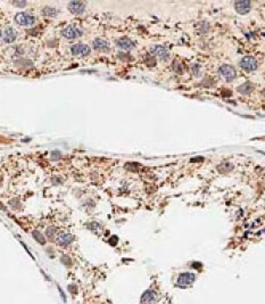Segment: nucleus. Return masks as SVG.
<instances>
[{"instance_id": "obj_24", "label": "nucleus", "mask_w": 265, "mask_h": 304, "mask_svg": "<svg viewBox=\"0 0 265 304\" xmlns=\"http://www.w3.org/2000/svg\"><path fill=\"white\" fill-rule=\"evenodd\" d=\"M68 291L72 293V294H74V295H76V294H78V287H76V285H74V284L68 285Z\"/></svg>"}, {"instance_id": "obj_2", "label": "nucleus", "mask_w": 265, "mask_h": 304, "mask_svg": "<svg viewBox=\"0 0 265 304\" xmlns=\"http://www.w3.org/2000/svg\"><path fill=\"white\" fill-rule=\"evenodd\" d=\"M15 22L21 26H31L35 23V18L27 13H18L15 16Z\"/></svg>"}, {"instance_id": "obj_3", "label": "nucleus", "mask_w": 265, "mask_h": 304, "mask_svg": "<svg viewBox=\"0 0 265 304\" xmlns=\"http://www.w3.org/2000/svg\"><path fill=\"white\" fill-rule=\"evenodd\" d=\"M240 67L246 72H253L258 67V63L252 56H246L240 61Z\"/></svg>"}, {"instance_id": "obj_4", "label": "nucleus", "mask_w": 265, "mask_h": 304, "mask_svg": "<svg viewBox=\"0 0 265 304\" xmlns=\"http://www.w3.org/2000/svg\"><path fill=\"white\" fill-rule=\"evenodd\" d=\"M219 74L222 77V78H224L226 81H232V80L236 79V77H237V73H236V71H234V68L232 66H230V65H221V66L219 67Z\"/></svg>"}, {"instance_id": "obj_28", "label": "nucleus", "mask_w": 265, "mask_h": 304, "mask_svg": "<svg viewBox=\"0 0 265 304\" xmlns=\"http://www.w3.org/2000/svg\"><path fill=\"white\" fill-rule=\"evenodd\" d=\"M201 266H203V264L199 263V262H194L192 263V268H195V269H200Z\"/></svg>"}, {"instance_id": "obj_32", "label": "nucleus", "mask_w": 265, "mask_h": 304, "mask_svg": "<svg viewBox=\"0 0 265 304\" xmlns=\"http://www.w3.org/2000/svg\"><path fill=\"white\" fill-rule=\"evenodd\" d=\"M264 108H265V106H264Z\"/></svg>"}, {"instance_id": "obj_17", "label": "nucleus", "mask_w": 265, "mask_h": 304, "mask_svg": "<svg viewBox=\"0 0 265 304\" xmlns=\"http://www.w3.org/2000/svg\"><path fill=\"white\" fill-rule=\"evenodd\" d=\"M233 169V165L231 163H222L221 165L217 166V171L221 173H228Z\"/></svg>"}, {"instance_id": "obj_19", "label": "nucleus", "mask_w": 265, "mask_h": 304, "mask_svg": "<svg viewBox=\"0 0 265 304\" xmlns=\"http://www.w3.org/2000/svg\"><path fill=\"white\" fill-rule=\"evenodd\" d=\"M197 30H198L200 33H206L210 31V25L208 23L206 22H200L198 25H197Z\"/></svg>"}, {"instance_id": "obj_1", "label": "nucleus", "mask_w": 265, "mask_h": 304, "mask_svg": "<svg viewBox=\"0 0 265 304\" xmlns=\"http://www.w3.org/2000/svg\"><path fill=\"white\" fill-rule=\"evenodd\" d=\"M196 280V275L192 273V272H182L179 275V278H178V286L181 287V288H186V287H189L191 286V284Z\"/></svg>"}, {"instance_id": "obj_13", "label": "nucleus", "mask_w": 265, "mask_h": 304, "mask_svg": "<svg viewBox=\"0 0 265 304\" xmlns=\"http://www.w3.org/2000/svg\"><path fill=\"white\" fill-rule=\"evenodd\" d=\"M92 46L96 50H99V51H107L109 49V43L101 38H97L93 40Z\"/></svg>"}, {"instance_id": "obj_21", "label": "nucleus", "mask_w": 265, "mask_h": 304, "mask_svg": "<svg viewBox=\"0 0 265 304\" xmlns=\"http://www.w3.org/2000/svg\"><path fill=\"white\" fill-rule=\"evenodd\" d=\"M55 232H56V229H55L53 227H49V228L46 230V236L49 238V240H53Z\"/></svg>"}, {"instance_id": "obj_15", "label": "nucleus", "mask_w": 265, "mask_h": 304, "mask_svg": "<svg viewBox=\"0 0 265 304\" xmlns=\"http://www.w3.org/2000/svg\"><path fill=\"white\" fill-rule=\"evenodd\" d=\"M253 89H254V86L250 82H246V83L241 84L240 87H238V91L241 95H249L253 91Z\"/></svg>"}, {"instance_id": "obj_12", "label": "nucleus", "mask_w": 265, "mask_h": 304, "mask_svg": "<svg viewBox=\"0 0 265 304\" xmlns=\"http://www.w3.org/2000/svg\"><path fill=\"white\" fill-rule=\"evenodd\" d=\"M116 45L122 50H131L134 48V42L129 38H121V39L117 40Z\"/></svg>"}, {"instance_id": "obj_7", "label": "nucleus", "mask_w": 265, "mask_h": 304, "mask_svg": "<svg viewBox=\"0 0 265 304\" xmlns=\"http://www.w3.org/2000/svg\"><path fill=\"white\" fill-rule=\"evenodd\" d=\"M150 53L153 54L154 56H157L162 61H167L169 57H170L169 50L165 47H163V46H157V45L151 46L150 47Z\"/></svg>"}, {"instance_id": "obj_5", "label": "nucleus", "mask_w": 265, "mask_h": 304, "mask_svg": "<svg viewBox=\"0 0 265 304\" xmlns=\"http://www.w3.org/2000/svg\"><path fill=\"white\" fill-rule=\"evenodd\" d=\"M62 34H63V37H65L66 39H78V38H81V37H82L83 32H82V30L79 29V27L71 26V25H69V26L65 27V29L63 30Z\"/></svg>"}, {"instance_id": "obj_27", "label": "nucleus", "mask_w": 265, "mask_h": 304, "mask_svg": "<svg viewBox=\"0 0 265 304\" xmlns=\"http://www.w3.org/2000/svg\"><path fill=\"white\" fill-rule=\"evenodd\" d=\"M109 244H110L112 246H115V245L117 244V237H116V236H113V237L109 239Z\"/></svg>"}, {"instance_id": "obj_10", "label": "nucleus", "mask_w": 265, "mask_h": 304, "mask_svg": "<svg viewBox=\"0 0 265 304\" xmlns=\"http://www.w3.org/2000/svg\"><path fill=\"white\" fill-rule=\"evenodd\" d=\"M252 3L247 0H240V1H236L234 2V9L238 12L239 14H247L250 10Z\"/></svg>"}, {"instance_id": "obj_16", "label": "nucleus", "mask_w": 265, "mask_h": 304, "mask_svg": "<svg viewBox=\"0 0 265 304\" xmlns=\"http://www.w3.org/2000/svg\"><path fill=\"white\" fill-rule=\"evenodd\" d=\"M41 13H42V15H44L47 17H56L58 15L57 9H55L53 7H44V8H42Z\"/></svg>"}, {"instance_id": "obj_6", "label": "nucleus", "mask_w": 265, "mask_h": 304, "mask_svg": "<svg viewBox=\"0 0 265 304\" xmlns=\"http://www.w3.org/2000/svg\"><path fill=\"white\" fill-rule=\"evenodd\" d=\"M69 50H71V54L74 55V56H88L91 53L90 47L87 46V45H82V43L73 45Z\"/></svg>"}, {"instance_id": "obj_23", "label": "nucleus", "mask_w": 265, "mask_h": 304, "mask_svg": "<svg viewBox=\"0 0 265 304\" xmlns=\"http://www.w3.org/2000/svg\"><path fill=\"white\" fill-rule=\"evenodd\" d=\"M146 62H147V65H149V66H155V64H156V61H155V58H154L153 56H148Z\"/></svg>"}, {"instance_id": "obj_31", "label": "nucleus", "mask_w": 265, "mask_h": 304, "mask_svg": "<svg viewBox=\"0 0 265 304\" xmlns=\"http://www.w3.org/2000/svg\"><path fill=\"white\" fill-rule=\"evenodd\" d=\"M263 93H264V95H265V89H264V90H263Z\"/></svg>"}, {"instance_id": "obj_25", "label": "nucleus", "mask_w": 265, "mask_h": 304, "mask_svg": "<svg viewBox=\"0 0 265 304\" xmlns=\"http://www.w3.org/2000/svg\"><path fill=\"white\" fill-rule=\"evenodd\" d=\"M199 65L198 64H192V66H191V71H192V74H195V75H198L199 74Z\"/></svg>"}, {"instance_id": "obj_14", "label": "nucleus", "mask_w": 265, "mask_h": 304, "mask_svg": "<svg viewBox=\"0 0 265 304\" xmlns=\"http://www.w3.org/2000/svg\"><path fill=\"white\" fill-rule=\"evenodd\" d=\"M73 239H74V237H73L72 235H69V234H63V235H60L59 237L57 238V244H58L59 246H62V247H66V246H68V245L73 241Z\"/></svg>"}, {"instance_id": "obj_18", "label": "nucleus", "mask_w": 265, "mask_h": 304, "mask_svg": "<svg viewBox=\"0 0 265 304\" xmlns=\"http://www.w3.org/2000/svg\"><path fill=\"white\" fill-rule=\"evenodd\" d=\"M32 236H33V238H34L39 244H41V245H44V244H46V239H44L43 235H42L40 231L34 230V231L32 232Z\"/></svg>"}, {"instance_id": "obj_8", "label": "nucleus", "mask_w": 265, "mask_h": 304, "mask_svg": "<svg viewBox=\"0 0 265 304\" xmlns=\"http://www.w3.org/2000/svg\"><path fill=\"white\" fill-rule=\"evenodd\" d=\"M0 37H1V39L3 40L5 42L10 43V42H14V41L16 40L17 33H16V31L14 30L13 27L8 26V27H5V29L1 30V32H0Z\"/></svg>"}, {"instance_id": "obj_9", "label": "nucleus", "mask_w": 265, "mask_h": 304, "mask_svg": "<svg viewBox=\"0 0 265 304\" xmlns=\"http://www.w3.org/2000/svg\"><path fill=\"white\" fill-rule=\"evenodd\" d=\"M157 300H158L157 293L151 291V289L146 291L141 296V303L142 304H154Z\"/></svg>"}, {"instance_id": "obj_29", "label": "nucleus", "mask_w": 265, "mask_h": 304, "mask_svg": "<svg viewBox=\"0 0 265 304\" xmlns=\"http://www.w3.org/2000/svg\"><path fill=\"white\" fill-rule=\"evenodd\" d=\"M58 291H59V293H60V295H62V297H63L64 302H66V296L64 295V293H63V291H62V288H60V287H58Z\"/></svg>"}, {"instance_id": "obj_11", "label": "nucleus", "mask_w": 265, "mask_h": 304, "mask_svg": "<svg viewBox=\"0 0 265 304\" xmlns=\"http://www.w3.org/2000/svg\"><path fill=\"white\" fill-rule=\"evenodd\" d=\"M85 5L82 1H71L68 3V10L73 14H81L84 12Z\"/></svg>"}, {"instance_id": "obj_30", "label": "nucleus", "mask_w": 265, "mask_h": 304, "mask_svg": "<svg viewBox=\"0 0 265 304\" xmlns=\"http://www.w3.org/2000/svg\"><path fill=\"white\" fill-rule=\"evenodd\" d=\"M53 154H55V156H53V159H59V152H55V153H53Z\"/></svg>"}, {"instance_id": "obj_26", "label": "nucleus", "mask_w": 265, "mask_h": 304, "mask_svg": "<svg viewBox=\"0 0 265 304\" xmlns=\"http://www.w3.org/2000/svg\"><path fill=\"white\" fill-rule=\"evenodd\" d=\"M13 3L17 7H25L26 6V1H13Z\"/></svg>"}, {"instance_id": "obj_22", "label": "nucleus", "mask_w": 265, "mask_h": 304, "mask_svg": "<svg viewBox=\"0 0 265 304\" xmlns=\"http://www.w3.org/2000/svg\"><path fill=\"white\" fill-rule=\"evenodd\" d=\"M60 261H62L63 264H65L66 266H71V265H72V260H71L67 255H63L62 259H60Z\"/></svg>"}, {"instance_id": "obj_20", "label": "nucleus", "mask_w": 265, "mask_h": 304, "mask_svg": "<svg viewBox=\"0 0 265 304\" xmlns=\"http://www.w3.org/2000/svg\"><path fill=\"white\" fill-rule=\"evenodd\" d=\"M173 70H174L175 73H178V74H182V73H183V67H182V65H181L178 61H174V62H173Z\"/></svg>"}]
</instances>
